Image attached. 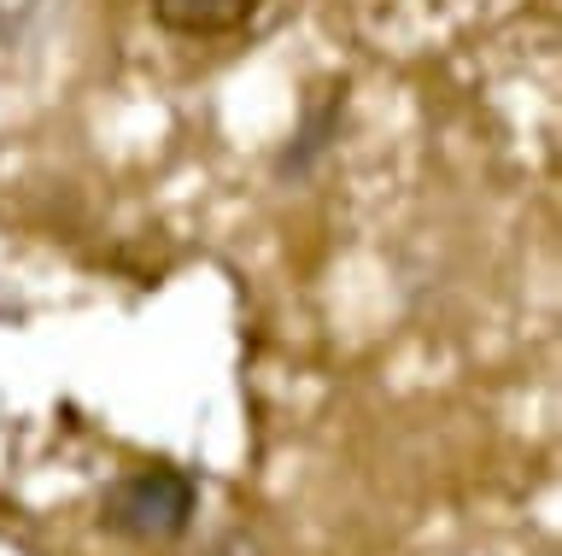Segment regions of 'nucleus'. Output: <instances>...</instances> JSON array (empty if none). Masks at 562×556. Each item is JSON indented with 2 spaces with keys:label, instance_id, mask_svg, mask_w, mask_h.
I'll return each instance as SVG.
<instances>
[{
  "label": "nucleus",
  "instance_id": "1",
  "mask_svg": "<svg viewBox=\"0 0 562 556\" xmlns=\"http://www.w3.org/2000/svg\"><path fill=\"white\" fill-rule=\"evenodd\" d=\"M200 515V480L176 463H140L117 475L100 498V527L135 545H170Z\"/></svg>",
  "mask_w": 562,
  "mask_h": 556
},
{
  "label": "nucleus",
  "instance_id": "2",
  "mask_svg": "<svg viewBox=\"0 0 562 556\" xmlns=\"http://www.w3.org/2000/svg\"><path fill=\"white\" fill-rule=\"evenodd\" d=\"M340 129H346V82H328L323 94L305 100V112H299L288 147L276 152V182H305L311 170L334 152Z\"/></svg>",
  "mask_w": 562,
  "mask_h": 556
},
{
  "label": "nucleus",
  "instance_id": "3",
  "mask_svg": "<svg viewBox=\"0 0 562 556\" xmlns=\"http://www.w3.org/2000/svg\"><path fill=\"white\" fill-rule=\"evenodd\" d=\"M153 7V24L170 30L182 42H217V36H235L258 19L263 0H147Z\"/></svg>",
  "mask_w": 562,
  "mask_h": 556
},
{
  "label": "nucleus",
  "instance_id": "4",
  "mask_svg": "<svg viewBox=\"0 0 562 556\" xmlns=\"http://www.w3.org/2000/svg\"><path fill=\"white\" fill-rule=\"evenodd\" d=\"M205 556H252V545H246V538H223V545L205 551Z\"/></svg>",
  "mask_w": 562,
  "mask_h": 556
}]
</instances>
